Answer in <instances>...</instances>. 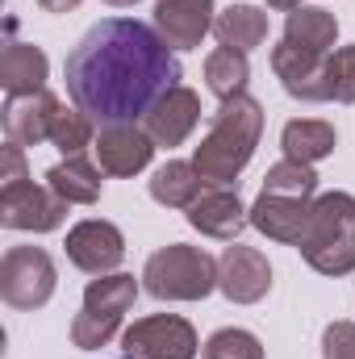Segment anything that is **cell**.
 <instances>
[{
    "instance_id": "obj_1",
    "label": "cell",
    "mask_w": 355,
    "mask_h": 359,
    "mask_svg": "<svg viewBox=\"0 0 355 359\" xmlns=\"http://www.w3.org/2000/svg\"><path fill=\"white\" fill-rule=\"evenodd\" d=\"M67 96L96 126L142 121L151 104L180 84V59L159 38V29L134 17L96 21L72 46L67 63Z\"/></svg>"
},
{
    "instance_id": "obj_2",
    "label": "cell",
    "mask_w": 355,
    "mask_h": 359,
    "mask_svg": "<svg viewBox=\"0 0 355 359\" xmlns=\"http://www.w3.org/2000/svg\"><path fill=\"white\" fill-rule=\"evenodd\" d=\"M260 134H264V104L247 92L230 96V100L217 104L213 126H209V134L201 138V147L192 155V168L201 172L205 184L226 188L251 163V155L260 147Z\"/></svg>"
},
{
    "instance_id": "obj_3",
    "label": "cell",
    "mask_w": 355,
    "mask_h": 359,
    "mask_svg": "<svg viewBox=\"0 0 355 359\" xmlns=\"http://www.w3.org/2000/svg\"><path fill=\"white\" fill-rule=\"evenodd\" d=\"M305 264L322 276L355 271V196L351 192H322L314 196V213L305 238L297 247Z\"/></svg>"
},
{
    "instance_id": "obj_4",
    "label": "cell",
    "mask_w": 355,
    "mask_h": 359,
    "mask_svg": "<svg viewBox=\"0 0 355 359\" xmlns=\"http://www.w3.org/2000/svg\"><path fill=\"white\" fill-rule=\"evenodd\" d=\"M142 284L159 301H205L217 288V259L201 247L172 243L147 259Z\"/></svg>"
},
{
    "instance_id": "obj_5",
    "label": "cell",
    "mask_w": 355,
    "mask_h": 359,
    "mask_svg": "<svg viewBox=\"0 0 355 359\" xmlns=\"http://www.w3.org/2000/svg\"><path fill=\"white\" fill-rule=\"evenodd\" d=\"M134 297H138V280L126 276V271H113V276L92 280L88 288H84V305H80V313H76V322H72V343H76L80 351L105 347V343L117 334L121 318L130 313Z\"/></svg>"
},
{
    "instance_id": "obj_6",
    "label": "cell",
    "mask_w": 355,
    "mask_h": 359,
    "mask_svg": "<svg viewBox=\"0 0 355 359\" xmlns=\"http://www.w3.org/2000/svg\"><path fill=\"white\" fill-rule=\"evenodd\" d=\"M55 264L42 247H8L0 259V297L13 309H42L55 297Z\"/></svg>"
},
{
    "instance_id": "obj_7",
    "label": "cell",
    "mask_w": 355,
    "mask_h": 359,
    "mask_svg": "<svg viewBox=\"0 0 355 359\" xmlns=\"http://www.w3.org/2000/svg\"><path fill=\"white\" fill-rule=\"evenodd\" d=\"M63 217H67V201L51 184L21 180V184L0 188V226H8V230L46 234V230H59Z\"/></svg>"
},
{
    "instance_id": "obj_8",
    "label": "cell",
    "mask_w": 355,
    "mask_h": 359,
    "mask_svg": "<svg viewBox=\"0 0 355 359\" xmlns=\"http://www.w3.org/2000/svg\"><path fill=\"white\" fill-rule=\"evenodd\" d=\"M121 347L134 359H196V330L176 313H151L121 334Z\"/></svg>"
},
{
    "instance_id": "obj_9",
    "label": "cell",
    "mask_w": 355,
    "mask_h": 359,
    "mask_svg": "<svg viewBox=\"0 0 355 359\" xmlns=\"http://www.w3.org/2000/svg\"><path fill=\"white\" fill-rule=\"evenodd\" d=\"M217 288L226 292V301L234 305H255L264 301L267 288H272V264H267L264 251L255 247H243V243H230L217 259Z\"/></svg>"
},
{
    "instance_id": "obj_10",
    "label": "cell",
    "mask_w": 355,
    "mask_h": 359,
    "mask_svg": "<svg viewBox=\"0 0 355 359\" xmlns=\"http://www.w3.org/2000/svg\"><path fill=\"white\" fill-rule=\"evenodd\" d=\"M272 72L297 100H335L330 96V55L301 50L293 42H280L272 50Z\"/></svg>"
},
{
    "instance_id": "obj_11",
    "label": "cell",
    "mask_w": 355,
    "mask_h": 359,
    "mask_svg": "<svg viewBox=\"0 0 355 359\" xmlns=\"http://www.w3.org/2000/svg\"><path fill=\"white\" fill-rule=\"evenodd\" d=\"M67 259L80 271H92V276H109L126 259V238L113 222H100V217H88L80 226L67 230Z\"/></svg>"
},
{
    "instance_id": "obj_12",
    "label": "cell",
    "mask_w": 355,
    "mask_h": 359,
    "mask_svg": "<svg viewBox=\"0 0 355 359\" xmlns=\"http://www.w3.org/2000/svg\"><path fill=\"white\" fill-rule=\"evenodd\" d=\"M92 151L109 176H138L155 155V138L138 121H121V126H100Z\"/></svg>"
},
{
    "instance_id": "obj_13",
    "label": "cell",
    "mask_w": 355,
    "mask_h": 359,
    "mask_svg": "<svg viewBox=\"0 0 355 359\" xmlns=\"http://www.w3.org/2000/svg\"><path fill=\"white\" fill-rule=\"evenodd\" d=\"M314 213V196H280V192H260L251 205V226L288 247H301L305 226Z\"/></svg>"
},
{
    "instance_id": "obj_14",
    "label": "cell",
    "mask_w": 355,
    "mask_h": 359,
    "mask_svg": "<svg viewBox=\"0 0 355 359\" xmlns=\"http://www.w3.org/2000/svg\"><path fill=\"white\" fill-rule=\"evenodd\" d=\"M196 121H201V96L192 88H184V84H176L172 92H163L151 104V113L142 117V130L155 138V147H180L196 130Z\"/></svg>"
},
{
    "instance_id": "obj_15",
    "label": "cell",
    "mask_w": 355,
    "mask_h": 359,
    "mask_svg": "<svg viewBox=\"0 0 355 359\" xmlns=\"http://www.w3.org/2000/svg\"><path fill=\"white\" fill-rule=\"evenodd\" d=\"M188 226L217 238V243H234L243 234V226H251V209H243L239 192L230 188H209L188 205Z\"/></svg>"
},
{
    "instance_id": "obj_16",
    "label": "cell",
    "mask_w": 355,
    "mask_h": 359,
    "mask_svg": "<svg viewBox=\"0 0 355 359\" xmlns=\"http://www.w3.org/2000/svg\"><path fill=\"white\" fill-rule=\"evenodd\" d=\"M213 21V0H155V29L172 50L201 46Z\"/></svg>"
},
{
    "instance_id": "obj_17",
    "label": "cell",
    "mask_w": 355,
    "mask_h": 359,
    "mask_svg": "<svg viewBox=\"0 0 355 359\" xmlns=\"http://www.w3.org/2000/svg\"><path fill=\"white\" fill-rule=\"evenodd\" d=\"M59 113V96L51 92H29V96H8L4 104V134L17 147H42L51 142V126Z\"/></svg>"
},
{
    "instance_id": "obj_18",
    "label": "cell",
    "mask_w": 355,
    "mask_h": 359,
    "mask_svg": "<svg viewBox=\"0 0 355 359\" xmlns=\"http://www.w3.org/2000/svg\"><path fill=\"white\" fill-rule=\"evenodd\" d=\"M46 72H51V63H46L42 46H34V42H8L0 50V84H4L8 96L42 92L46 88Z\"/></svg>"
},
{
    "instance_id": "obj_19",
    "label": "cell",
    "mask_w": 355,
    "mask_h": 359,
    "mask_svg": "<svg viewBox=\"0 0 355 359\" xmlns=\"http://www.w3.org/2000/svg\"><path fill=\"white\" fill-rule=\"evenodd\" d=\"M335 126L330 121H318V117H297L280 130V147H284V159H297V163H318L326 155H335Z\"/></svg>"
},
{
    "instance_id": "obj_20",
    "label": "cell",
    "mask_w": 355,
    "mask_h": 359,
    "mask_svg": "<svg viewBox=\"0 0 355 359\" xmlns=\"http://www.w3.org/2000/svg\"><path fill=\"white\" fill-rule=\"evenodd\" d=\"M100 172H105V168H96L84 155H67V163H55V168L46 172V184H51L67 205H96V201H100V188H105Z\"/></svg>"
},
{
    "instance_id": "obj_21",
    "label": "cell",
    "mask_w": 355,
    "mask_h": 359,
    "mask_svg": "<svg viewBox=\"0 0 355 359\" xmlns=\"http://www.w3.org/2000/svg\"><path fill=\"white\" fill-rule=\"evenodd\" d=\"M335 38H339V21H335V13H326V8L301 4V8H293L288 21H284V42H293V46H301V50L330 55V50H335Z\"/></svg>"
},
{
    "instance_id": "obj_22",
    "label": "cell",
    "mask_w": 355,
    "mask_h": 359,
    "mask_svg": "<svg viewBox=\"0 0 355 359\" xmlns=\"http://www.w3.org/2000/svg\"><path fill=\"white\" fill-rule=\"evenodd\" d=\"M213 34H217V42H222V46H234V50H243V55H247V50L264 46L267 13H264V8H255V4H230L226 13H217Z\"/></svg>"
},
{
    "instance_id": "obj_23",
    "label": "cell",
    "mask_w": 355,
    "mask_h": 359,
    "mask_svg": "<svg viewBox=\"0 0 355 359\" xmlns=\"http://www.w3.org/2000/svg\"><path fill=\"white\" fill-rule=\"evenodd\" d=\"M201 188H205L201 172H196L192 163H184V159L163 163V168L151 176V196H155L159 205H168V209H188V205L201 196Z\"/></svg>"
},
{
    "instance_id": "obj_24",
    "label": "cell",
    "mask_w": 355,
    "mask_h": 359,
    "mask_svg": "<svg viewBox=\"0 0 355 359\" xmlns=\"http://www.w3.org/2000/svg\"><path fill=\"white\" fill-rule=\"evenodd\" d=\"M247 80H251V63L243 50L234 46H217L209 59H205V84L217 100H230V96H243L247 92Z\"/></svg>"
},
{
    "instance_id": "obj_25",
    "label": "cell",
    "mask_w": 355,
    "mask_h": 359,
    "mask_svg": "<svg viewBox=\"0 0 355 359\" xmlns=\"http://www.w3.org/2000/svg\"><path fill=\"white\" fill-rule=\"evenodd\" d=\"M92 121L84 109H67V104H59V113H55V126H51V147H59L63 155H84V147H92L96 138H92Z\"/></svg>"
},
{
    "instance_id": "obj_26",
    "label": "cell",
    "mask_w": 355,
    "mask_h": 359,
    "mask_svg": "<svg viewBox=\"0 0 355 359\" xmlns=\"http://www.w3.org/2000/svg\"><path fill=\"white\" fill-rule=\"evenodd\" d=\"M264 192H280V196H314V192H318V172H314V163L280 159L276 168H267Z\"/></svg>"
},
{
    "instance_id": "obj_27",
    "label": "cell",
    "mask_w": 355,
    "mask_h": 359,
    "mask_svg": "<svg viewBox=\"0 0 355 359\" xmlns=\"http://www.w3.org/2000/svg\"><path fill=\"white\" fill-rule=\"evenodd\" d=\"M205 359H264V347L251 330H239V326H226L217 334H209L205 343Z\"/></svg>"
},
{
    "instance_id": "obj_28",
    "label": "cell",
    "mask_w": 355,
    "mask_h": 359,
    "mask_svg": "<svg viewBox=\"0 0 355 359\" xmlns=\"http://www.w3.org/2000/svg\"><path fill=\"white\" fill-rule=\"evenodd\" d=\"M330 96L355 104V46H343L330 55Z\"/></svg>"
},
{
    "instance_id": "obj_29",
    "label": "cell",
    "mask_w": 355,
    "mask_h": 359,
    "mask_svg": "<svg viewBox=\"0 0 355 359\" xmlns=\"http://www.w3.org/2000/svg\"><path fill=\"white\" fill-rule=\"evenodd\" d=\"M322 359H355V322H330L322 330Z\"/></svg>"
},
{
    "instance_id": "obj_30",
    "label": "cell",
    "mask_w": 355,
    "mask_h": 359,
    "mask_svg": "<svg viewBox=\"0 0 355 359\" xmlns=\"http://www.w3.org/2000/svg\"><path fill=\"white\" fill-rule=\"evenodd\" d=\"M25 176V147H17V142H4V151H0V188L4 184H21Z\"/></svg>"
},
{
    "instance_id": "obj_31",
    "label": "cell",
    "mask_w": 355,
    "mask_h": 359,
    "mask_svg": "<svg viewBox=\"0 0 355 359\" xmlns=\"http://www.w3.org/2000/svg\"><path fill=\"white\" fill-rule=\"evenodd\" d=\"M46 13H72V8H80V0H38Z\"/></svg>"
},
{
    "instance_id": "obj_32",
    "label": "cell",
    "mask_w": 355,
    "mask_h": 359,
    "mask_svg": "<svg viewBox=\"0 0 355 359\" xmlns=\"http://www.w3.org/2000/svg\"><path fill=\"white\" fill-rule=\"evenodd\" d=\"M272 8H284V13H293V8H301V0H267Z\"/></svg>"
},
{
    "instance_id": "obj_33",
    "label": "cell",
    "mask_w": 355,
    "mask_h": 359,
    "mask_svg": "<svg viewBox=\"0 0 355 359\" xmlns=\"http://www.w3.org/2000/svg\"><path fill=\"white\" fill-rule=\"evenodd\" d=\"M105 4H113V8H130V4H138V0H105Z\"/></svg>"
},
{
    "instance_id": "obj_34",
    "label": "cell",
    "mask_w": 355,
    "mask_h": 359,
    "mask_svg": "<svg viewBox=\"0 0 355 359\" xmlns=\"http://www.w3.org/2000/svg\"><path fill=\"white\" fill-rule=\"evenodd\" d=\"M121 359H134V355H121Z\"/></svg>"
}]
</instances>
